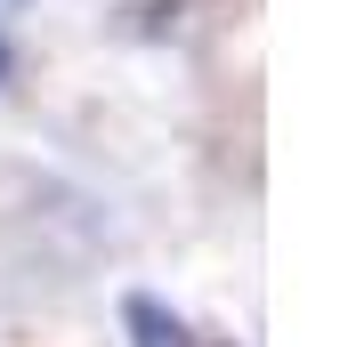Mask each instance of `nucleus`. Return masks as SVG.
Instances as JSON below:
<instances>
[{
	"label": "nucleus",
	"mask_w": 356,
	"mask_h": 347,
	"mask_svg": "<svg viewBox=\"0 0 356 347\" xmlns=\"http://www.w3.org/2000/svg\"><path fill=\"white\" fill-rule=\"evenodd\" d=\"M122 315H130L138 347H195V331L178 323V315H170V307H162V299H130V307H122Z\"/></svg>",
	"instance_id": "nucleus-1"
},
{
	"label": "nucleus",
	"mask_w": 356,
	"mask_h": 347,
	"mask_svg": "<svg viewBox=\"0 0 356 347\" xmlns=\"http://www.w3.org/2000/svg\"><path fill=\"white\" fill-rule=\"evenodd\" d=\"M0 73H8V41H0Z\"/></svg>",
	"instance_id": "nucleus-2"
}]
</instances>
